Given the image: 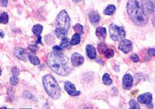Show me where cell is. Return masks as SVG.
Wrapping results in <instances>:
<instances>
[{
  "label": "cell",
  "instance_id": "obj_1",
  "mask_svg": "<svg viewBox=\"0 0 155 109\" xmlns=\"http://www.w3.org/2000/svg\"><path fill=\"white\" fill-rule=\"evenodd\" d=\"M126 10L131 20L138 26H143L148 21L154 11V5L150 0H130Z\"/></svg>",
  "mask_w": 155,
  "mask_h": 109
},
{
  "label": "cell",
  "instance_id": "obj_2",
  "mask_svg": "<svg viewBox=\"0 0 155 109\" xmlns=\"http://www.w3.org/2000/svg\"><path fill=\"white\" fill-rule=\"evenodd\" d=\"M47 64L51 70L58 75L66 76L71 73L68 58L60 51L48 54Z\"/></svg>",
  "mask_w": 155,
  "mask_h": 109
},
{
  "label": "cell",
  "instance_id": "obj_3",
  "mask_svg": "<svg viewBox=\"0 0 155 109\" xmlns=\"http://www.w3.org/2000/svg\"><path fill=\"white\" fill-rule=\"evenodd\" d=\"M57 25L55 33L58 38H63L68 34V31L70 27V17L65 10H62L56 19Z\"/></svg>",
  "mask_w": 155,
  "mask_h": 109
},
{
  "label": "cell",
  "instance_id": "obj_4",
  "mask_svg": "<svg viewBox=\"0 0 155 109\" xmlns=\"http://www.w3.org/2000/svg\"><path fill=\"white\" fill-rule=\"evenodd\" d=\"M43 84L47 94L53 99L61 97V88L53 76L47 74L43 77Z\"/></svg>",
  "mask_w": 155,
  "mask_h": 109
},
{
  "label": "cell",
  "instance_id": "obj_5",
  "mask_svg": "<svg viewBox=\"0 0 155 109\" xmlns=\"http://www.w3.org/2000/svg\"><path fill=\"white\" fill-rule=\"evenodd\" d=\"M109 34L111 38L114 41L123 40L126 36V32L123 27H118L116 24L109 26Z\"/></svg>",
  "mask_w": 155,
  "mask_h": 109
},
{
  "label": "cell",
  "instance_id": "obj_6",
  "mask_svg": "<svg viewBox=\"0 0 155 109\" xmlns=\"http://www.w3.org/2000/svg\"><path fill=\"white\" fill-rule=\"evenodd\" d=\"M64 90H66V92L68 93V94L71 96H78L81 94L80 91H78L76 90L75 86L72 83L69 82V81H66L64 83Z\"/></svg>",
  "mask_w": 155,
  "mask_h": 109
},
{
  "label": "cell",
  "instance_id": "obj_7",
  "mask_svg": "<svg viewBox=\"0 0 155 109\" xmlns=\"http://www.w3.org/2000/svg\"><path fill=\"white\" fill-rule=\"evenodd\" d=\"M132 49H133L132 42L130 40H127V39L122 40L121 42L119 44V49L121 50L124 53H128L132 50Z\"/></svg>",
  "mask_w": 155,
  "mask_h": 109
},
{
  "label": "cell",
  "instance_id": "obj_8",
  "mask_svg": "<svg viewBox=\"0 0 155 109\" xmlns=\"http://www.w3.org/2000/svg\"><path fill=\"white\" fill-rule=\"evenodd\" d=\"M133 78L130 74H126L123 78V87L125 90H130L133 86Z\"/></svg>",
  "mask_w": 155,
  "mask_h": 109
},
{
  "label": "cell",
  "instance_id": "obj_9",
  "mask_svg": "<svg viewBox=\"0 0 155 109\" xmlns=\"http://www.w3.org/2000/svg\"><path fill=\"white\" fill-rule=\"evenodd\" d=\"M137 101L138 102L141 103V104H151V101H152V94L150 93H146L142 95H140L137 97Z\"/></svg>",
  "mask_w": 155,
  "mask_h": 109
},
{
  "label": "cell",
  "instance_id": "obj_10",
  "mask_svg": "<svg viewBox=\"0 0 155 109\" xmlns=\"http://www.w3.org/2000/svg\"><path fill=\"white\" fill-rule=\"evenodd\" d=\"M84 57L78 53H74L71 56V62L74 66H80L84 62Z\"/></svg>",
  "mask_w": 155,
  "mask_h": 109
},
{
  "label": "cell",
  "instance_id": "obj_11",
  "mask_svg": "<svg viewBox=\"0 0 155 109\" xmlns=\"http://www.w3.org/2000/svg\"><path fill=\"white\" fill-rule=\"evenodd\" d=\"M14 56L16 57L17 58H19L20 60H26V56H27V51L26 50L21 48H16L14 50Z\"/></svg>",
  "mask_w": 155,
  "mask_h": 109
},
{
  "label": "cell",
  "instance_id": "obj_12",
  "mask_svg": "<svg viewBox=\"0 0 155 109\" xmlns=\"http://www.w3.org/2000/svg\"><path fill=\"white\" fill-rule=\"evenodd\" d=\"M86 54L90 59H95L96 58V51L91 44H88L86 46Z\"/></svg>",
  "mask_w": 155,
  "mask_h": 109
},
{
  "label": "cell",
  "instance_id": "obj_13",
  "mask_svg": "<svg viewBox=\"0 0 155 109\" xmlns=\"http://www.w3.org/2000/svg\"><path fill=\"white\" fill-rule=\"evenodd\" d=\"M95 34L98 38L101 40V41H104L106 36V29L105 27H98L95 31Z\"/></svg>",
  "mask_w": 155,
  "mask_h": 109
},
{
  "label": "cell",
  "instance_id": "obj_14",
  "mask_svg": "<svg viewBox=\"0 0 155 109\" xmlns=\"http://www.w3.org/2000/svg\"><path fill=\"white\" fill-rule=\"evenodd\" d=\"M89 19L92 24H97L100 20L99 14L95 11H92L89 13Z\"/></svg>",
  "mask_w": 155,
  "mask_h": 109
},
{
  "label": "cell",
  "instance_id": "obj_15",
  "mask_svg": "<svg viewBox=\"0 0 155 109\" xmlns=\"http://www.w3.org/2000/svg\"><path fill=\"white\" fill-rule=\"evenodd\" d=\"M42 31H43V26L40 24L35 25V26H34V27H33V29H32L33 33L38 37H40V34L42 33Z\"/></svg>",
  "mask_w": 155,
  "mask_h": 109
},
{
  "label": "cell",
  "instance_id": "obj_16",
  "mask_svg": "<svg viewBox=\"0 0 155 109\" xmlns=\"http://www.w3.org/2000/svg\"><path fill=\"white\" fill-rule=\"evenodd\" d=\"M60 46L61 48H63V49H70L71 47V41H69V39L68 37H64L62 38V41H61Z\"/></svg>",
  "mask_w": 155,
  "mask_h": 109
},
{
  "label": "cell",
  "instance_id": "obj_17",
  "mask_svg": "<svg viewBox=\"0 0 155 109\" xmlns=\"http://www.w3.org/2000/svg\"><path fill=\"white\" fill-rule=\"evenodd\" d=\"M80 35H79V34H77V33H76V34L73 35L72 38L71 40V45H77V44L80 43Z\"/></svg>",
  "mask_w": 155,
  "mask_h": 109
},
{
  "label": "cell",
  "instance_id": "obj_18",
  "mask_svg": "<svg viewBox=\"0 0 155 109\" xmlns=\"http://www.w3.org/2000/svg\"><path fill=\"white\" fill-rule=\"evenodd\" d=\"M115 11H116V7L113 5H109L104 10V14L112 15L113 14Z\"/></svg>",
  "mask_w": 155,
  "mask_h": 109
},
{
  "label": "cell",
  "instance_id": "obj_19",
  "mask_svg": "<svg viewBox=\"0 0 155 109\" xmlns=\"http://www.w3.org/2000/svg\"><path fill=\"white\" fill-rule=\"evenodd\" d=\"M29 61L31 62L32 64H34V65H39L40 62V59L35 56H34V55H32V54H29Z\"/></svg>",
  "mask_w": 155,
  "mask_h": 109
},
{
  "label": "cell",
  "instance_id": "obj_20",
  "mask_svg": "<svg viewBox=\"0 0 155 109\" xmlns=\"http://www.w3.org/2000/svg\"><path fill=\"white\" fill-rule=\"evenodd\" d=\"M102 83H103L105 85L112 84V80L110 79V77H109V75L108 74V73H105L104 76H103V77H102Z\"/></svg>",
  "mask_w": 155,
  "mask_h": 109
},
{
  "label": "cell",
  "instance_id": "obj_21",
  "mask_svg": "<svg viewBox=\"0 0 155 109\" xmlns=\"http://www.w3.org/2000/svg\"><path fill=\"white\" fill-rule=\"evenodd\" d=\"M73 29L75 31L77 34H83V27L82 25L79 24H75L74 27H73Z\"/></svg>",
  "mask_w": 155,
  "mask_h": 109
},
{
  "label": "cell",
  "instance_id": "obj_22",
  "mask_svg": "<svg viewBox=\"0 0 155 109\" xmlns=\"http://www.w3.org/2000/svg\"><path fill=\"white\" fill-rule=\"evenodd\" d=\"M9 21V16L6 12H3L1 13V23L2 24H7Z\"/></svg>",
  "mask_w": 155,
  "mask_h": 109
},
{
  "label": "cell",
  "instance_id": "obj_23",
  "mask_svg": "<svg viewBox=\"0 0 155 109\" xmlns=\"http://www.w3.org/2000/svg\"><path fill=\"white\" fill-rule=\"evenodd\" d=\"M130 109H140V105L135 100H131L130 101Z\"/></svg>",
  "mask_w": 155,
  "mask_h": 109
},
{
  "label": "cell",
  "instance_id": "obj_24",
  "mask_svg": "<svg viewBox=\"0 0 155 109\" xmlns=\"http://www.w3.org/2000/svg\"><path fill=\"white\" fill-rule=\"evenodd\" d=\"M104 54H105V56H106V58H112L114 56V51L111 49H108L106 50V51H105Z\"/></svg>",
  "mask_w": 155,
  "mask_h": 109
},
{
  "label": "cell",
  "instance_id": "obj_25",
  "mask_svg": "<svg viewBox=\"0 0 155 109\" xmlns=\"http://www.w3.org/2000/svg\"><path fill=\"white\" fill-rule=\"evenodd\" d=\"M98 49H99V52L100 54L105 53V51L106 50V44L104 43L100 44L99 47H98Z\"/></svg>",
  "mask_w": 155,
  "mask_h": 109
},
{
  "label": "cell",
  "instance_id": "obj_26",
  "mask_svg": "<svg viewBox=\"0 0 155 109\" xmlns=\"http://www.w3.org/2000/svg\"><path fill=\"white\" fill-rule=\"evenodd\" d=\"M19 82V80H18V78L16 76H13L12 77L10 78V83L12 85V86H14V85H16Z\"/></svg>",
  "mask_w": 155,
  "mask_h": 109
},
{
  "label": "cell",
  "instance_id": "obj_27",
  "mask_svg": "<svg viewBox=\"0 0 155 109\" xmlns=\"http://www.w3.org/2000/svg\"><path fill=\"white\" fill-rule=\"evenodd\" d=\"M29 51L33 52V53H35L36 51V50L38 49V47L36 46V44H33V45H29Z\"/></svg>",
  "mask_w": 155,
  "mask_h": 109
},
{
  "label": "cell",
  "instance_id": "obj_28",
  "mask_svg": "<svg viewBox=\"0 0 155 109\" xmlns=\"http://www.w3.org/2000/svg\"><path fill=\"white\" fill-rule=\"evenodd\" d=\"M131 59L133 60V62H137L139 61V56L136 54H133V56H131Z\"/></svg>",
  "mask_w": 155,
  "mask_h": 109
},
{
  "label": "cell",
  "instance_id": "obj_29",
  "mask_svg": "<svg viewBox=\"0 0 155 109\" xmlns=\"http://www.w3.org/2000/svg\"><path fill=\"white\" fill-rule=\"evenodd\" d=\"M12 74H13L14 76H18L19 74V69L16 68V67H14V68H12Z\"/></svg>",
  "mask_w": 155,
  "mask_h": 109
},
{
  "label": "cell",
  "instance_id": "obj_30",
  "mask_svg": "<svg viewBox=\"0 0 155 109\" xmlns=\"http://www.w3.org/2000/svg\"><path fill=\"white\" fill-rule=\"evenodd\" d=\"M153 5H154V17H153V19H152V23H153V25H154V27H155V0H154V3H153ZM153 11V12H154Z\"/></svg>",
  "mask_w": 155,
  "mask_h": 109
},
{
  "label": "cell",
  "instance_id": "obj_31",
  "mask_svg": "<svg viewBox=\"0 0 155 109\" xmlns=\"http://www.w3.org/2000/svg\"><path fill=\"white\" fill-rule=\"evenodd\" d=\"M148 53L150 56H155V49H150L148 50Z\"/></svg>",
  "mask_w": 155,
  "mask_h": 109
},
{
  "label": "cell",
  "instance_id": "obj_32",
  "mask_svg": "<svg viewBox=\"0 0 155 109\" xmlns=\"http://www.w3.org/2000/svg\"><path fill=\"white\" fill-rule=\"evenodd\" d=\"M0 3H1L2 6L5 7V6H6L8 4V0H0Z\"/></svg>",
  "mask_w": 155,
  "mask_h": 109
},
{
  "label": "cell",
  "instance_id": "obj_33",
  "mask_svg": "<svg viewBox=\"0 0 155 109\" xmlns=\"http://www.w3.org/2000/svg\"><path fill=\"white\" fill-rule=\"evenodd\" d=\"M53 50H55V51H61V50H63V48H61V46L60 47L54 46L53 48Z\"/></svg>",
  "mask_w": 155,
  "mask_h": 109
},
{
  "label": "cell",
  "instance_id": "obj_34",
  "mask_svg": "<svg viewBox=\"0 0 155 109\" xmlns=\"http://www.w3.org/2000/svg\"><path fill=\"white\" fill-rule=\"evenodd\" d=\"M82 0H73V2L75 3H79V2H81Z\"/></svg>",
  "mask_w": 155,
  "mask_h": 109
},
{
  "label": "cell",
  "instance_id": "obj_35",
  "mask_svg": "<svg viewBox=\"0 0 155 109\" xmlns=\"http://www.w3.org/2000/svg\"><path fill=\"white\" fill-rule=\"evenodd\" d=\"M1 37H4V34H3V32H1Z\"/></svg>",
  "mask_w": 155,
  "mask_h": 109
}]
</instances>
